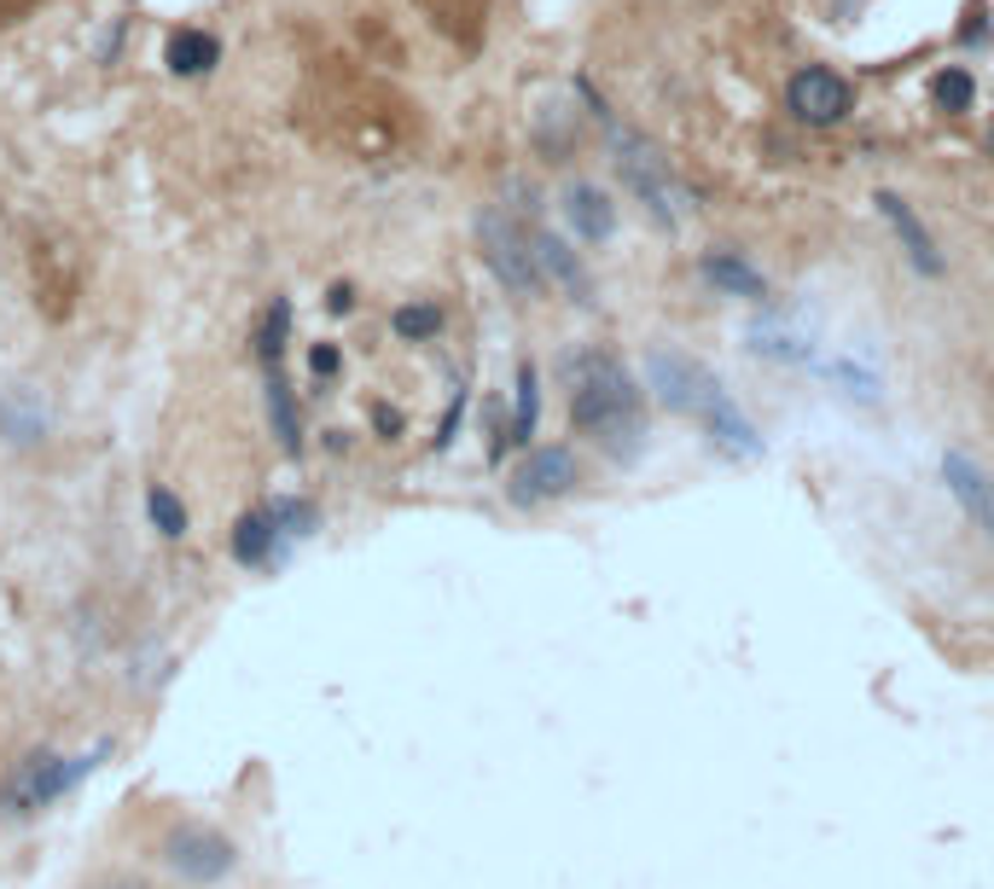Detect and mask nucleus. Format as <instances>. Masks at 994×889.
Masks as SVG:
<instances>
[{
    "label": "nucleus",
    "instance_id": "nucleus-31",
    "mask_svg": "<svg viewBox=\"0 0 994 889\" xmlns=\"http://www.w3.org/2000/svg\"><path fill=\"white\" fill-rule=\"evenodd\" d=\"M988 158H994V134H988Z\"/></svg>",
    "mask_w": 994,
    "mask_h": 889
},
{
    "label": "nucleus",
    "instance_id": "nucleus-24",
    "mask_svg": "<svg viewBox=\"0 0 994 889\" xmlns=\"http://www.w3.org/2000/svg\"><path fill=\"white\" fill-rule=\"evenodd\" d=\"M268 518H274L279 536H291V541H302V536H315V529H320V512H315V506H309V500H291V495H286V500H274V506H268Z\"/></svg>",
    "mask_w": 994,
    "mask_h": 889
},
{
    "label": "nucleus",
    "instance_id": "nucleus-15",
    "mask_svg": "<svg viewBox=\"0 0 994 889\" xmlns=\"http://www.w3.org/2000/svg\"><path fill=\"white\" fill-rule=\"evenodd\" d=\"M704 279H709L722 297H738V302H762V297H768V279H762V268H751L738 250H709V257H704Z\"/></svg>",
    "mask_w": 994,
    "mask_h": 889
},
{
    "label": "nucleus",
    "instance_id": "nucleus-27",
    "mask_svg": "<svg viewBox=\"0 0 994 889\" xmlns=\"http://www.w3.org/2000/svg\"><path fill=\"white\" fill-rule=\"evenodd\" d=\"M460 419H466V396H454L448 413H443V430H437V448H454V430H460Z\"/></svg>",
    "mask_w": 994,
    "mask_h": 889
},
{
    "label": "nucleus",
    "instance_id": "nucleus-4",
    "mask_svg": "<svg viewBox=\"0 0 994 889\" xmlns=\"http://www.w3.org/2000/svg\"><path fill=\"white\" fill-rule=\"evenodd\" d=\"M477 244H483V262L495 268V279L513 297H541L547 291V273H541V257H535L529 233L506 216V210H477Z\"/></svg>",
    "mask_w": 994,
    "mask_h": 889
},
{
    "label": "nucleus",
    "instance_id": "nucleus-14",
    "mask_svg": "<svg viewBox=\"0 0 994 889\" xmlns=\"http://www.w3.org/2000/svg\"><path fill=\"white\" fill-rule=\"evenodd\" d=\"M942 477H948V489H954V500L972 512L977 523H994V482L983 477V466L972 460V453H942Z\"/></svg>",
    "mask_w": 994,
    "mask_h": 889
},
{
    "label": "nucleus",
    "instance_id": "nucleus-5",
    "mask_svg": "<svg viewBox=\"0 0 994 889\" xmlns=\"http://www.w3.org/2000/svg\"><path fill=\"white\" fill-rule=\"evenodd\" d=\"M163 867L181 878V883H221L227 872L239 867V843L233 837H221L216 826H175L163 843Z\"/></svg>",
    "mask_w": 994,
    "mask_h": 889
},
{
    "label": "nucleus",
    "instance_id": "nucleus-2",
    "mask_svg": "<svg viewBox=\"0 0 994 889\" xmlns=\"http://www.w3.org/2000/svg\"><path fill=\"white\" fill-rule=\"evenodd\" d=\"M111 745H99L88 756H53V750H23L7 779H0V820H36L41 808H53L76 779H88L99 768V756Z\"/></svg>",
    "mask_w": 994,
    "mask_h": 889
},
{
    "label": "nucleus",
    "instance_id": "nucleus-12",
    "mask_svg": "<svg viewBox=\"0 0 994 889\" xmlns=\"http://www.w3.org/2000/svg\"><path fill=\"white\" fill-rule=\"evenodd\" d=\"M529 244H535V257H541V273L553 279V286H565L570 302H594V273H588V262H582L565 239H558V233H541V227H535Z\"/></svg>",
    "mask_w": 994,
    "mask_h": 889
},
{
    "label": "nucleus",
    "instance_id": "nucleus-9",
    "mask_svg": "<svg viewBox=\"0 0 994 889\" xmlns=\"http://www.w3.org/2000/svg\"><path fill=\"white\" fill-rule=\"evenodd\" d=\"M53 430V408L36 384H0V437L12 448H36Z\"/></svg>",
    "mask_w": 994,
    "mask_h": 889
},
{
    "label": "nucleus",
    "instance_id": "nucleus-26",
    "mask_svg": "<svg viewBox=\"0 0 994 889\" xmlns=\"http://www.w3.org/2000/svg\"><path fill=\"white\" fill-rule=\"evenodd\" d=\"M983 36H988V7H983V0H972V7H965V23H960V41L977 47Z\"/></svg>",
    "mask_w": 994,
    "mask_h": 889
},
{
    "label": "nucleus",
    "instance_id": "nucleus-13",
    "mask_svg": "<svg viewBox=\"0 0 994 889\" xmlns=\"http://www.w3.org/2000/svg\"><path fill=\"white\" fill-rule=\"evenodd\" d=\"M878 216H884L889 227H896V239H902V250H907V262L920 268L925 279H936V273H942L936 239L925 233V221L913 216V204H907V198H902V192H878Z\"/></svg>",
    "mask_w": 994,
    "mask_h": 889
},
{
    "label": "nucleus",
    "instance_id": "nucleus-32",
    "mask_svg": "<svg viewBox=\"0 0 994 889\" xmlns=\"http://www.w3.org/2000/svg\"><path fill=\"white\" fill-rule=\"evenodd\" d=\"M117 889H140V883H117Z\"/></svg>",
    "mask_w": 994,
    "mask_h": 889
},
{
    "label": "nucleus",
    "instance_id": "nucleus-6",
    "mask_svg": "<svg viewBox=\"0 0 994 889\" xmlns=\"http://www.w3.org/2000/svg\"><path fill=\"white\" fill-rule=\"evenodd\" d=\"M785 111L797 122H808V129H837V122L855 111V88L826 64H803L792 82H785Z\"/></svg>",
    "mask_w": 994,
    "mask_h": 889
},
{
    "label": "nucleus",
    "instance_id": "nucleus-33",
    "mask_svg": "<svg viewBox=\"0 0 994 889\" xmlns=\"http://www.w3.org/2000/svg\"><path fill=\"white\" fill-rule=\"evenodd\" d=\"M988 536H994V523H988Z\"/></svg>",
    "mask_w": 994,
    "mask_h": 889
},
{
    "label": "nucleus",
    "instance_id": "nucleus-28",
    "mask_svg": "<svg viewBox=\"0 0 994 889\" xmlns=\"http://www.w3.org/2000/svg\"><path fill=\"white\" fill-rule=\"evenodd\" d=\"M326 309H331V314H349V309H355V286H349V279H338V286L326 291Z\"/></svg>",
    "mask_w": 994,
    "mask_h": 889
},
{
    "label": "nucleus",
    "instance_id": "nucleus-7",
    "mask_svg": "<svg viewBox=\"0 0 994 889\" xmlns=\"http://www.w3.org/2000/svg\"><path fill=\"white\" fill-rule=\"evenodd\" d=\"M646 384L657 390V401L669 413H704V401H709V390L722 384V378H709L693 354H680V349H652L646 354Z\"/></svg>",
    "mask_w": 994,
    "mask_h": 889
},
{
    "label": "nucleus",
    "instance_id": "nucleus-10",
    "mask_svg": "<svg viewBox=\"0 0 994 889\" xmlns=\"http://www.w3.org/2000/svg\"><path fill=\"white\" fill-rule=\"evenodd\" d=\"M704 424H709V437H716V448H727L733 460H762V437H756V424L738 413V401L727 396V384H716L709 390V401H704V413H698Z\"/></svg>",
    "mask_w": 994,
    "mask_h": 889
},
{
    "label": "nucleus",
    "instance_id": "nucleus-21",
    "mask_svg": "<svg viewBox=\"0 0 994 889\" xmlns=\"http://www.w3.org/2000/svg\"><path fill=\"white\" fill-rule=\"evenodd\" d=\"M931 99H936V111H948V117H965V111H972V99H977V82H972V70H965V64H948V70H936V76H931Z\"/></svg>",
    "mask_w": 994,
    "mask_h": 889
},
{
    "label": "nucleus",
    "instance_id": "nucleus-1",
    "mask_svg": "<svg viewBox=\"0 0 994 889\" xmlns=\"http://www.w3.org/2000/svg\"><path fill=\"white\" fill-rule=\"evenodd\" d=\"M570 372V424L594 437L605 453H634L646 437V396L634 372L605 349H588L565 367Z\"/></svg>",
    "mask_w": 994,
    "mask_h": 889
},
{
    "label": "nucleus",
    "instance_id": "nucleus-20",
    "mask_svg": "<svg viewBox=\"0 0 994 889\" xmlns=\"http://www.w3.org/2000/svg\"><path fill=\"white\" fill-rule=\"evenodd\" d=\"M146 518H151V529H158L163 541H181L187 529H192V512H187V500L169 489V482H151L146 489Z\"/></svg>",
    "mask_w": 994,
    "mask_h": 889
},
{
    "label": "nucleus",
    "instance_id": "nucleus-19",
    "mask_svg": "<svg viewBox=\"0 0 994 889\" xmlns=\"http://www.w3.org/2000/svg\"><path fill=\"white\" fill-rule=\"evenodd\" d=\"M274 541H279V529H274V518H268V506L245 512V518L233 523V536H227V547H233L239 565H268V558H274Z\"/></svg>",
    "mask_w": 994,
    "mask_h": 889
},
{
    "label": "nucleus",
    "instance_id": "nucleus-8",
    "mask_svg": "<svg viewBox=\"0 0 994 889\" xmlns=\"http://www.w3.org/2000/svg\"><path fill=\"white\" fill-rule=\"evenodd\" d=\"M576 482H582V471H576L570 448H535V453H524V466L506 477V500L513 506H547L558 495H570Z\"/></svg>",
    "mask_w": 994,
    "mask_h": 889
},
{
    "label": "nucleus",
    "instance_id": "nucleus-18",
    "mask_svg": "<svg viewBox=\"0 0 994 889\" xmlns=\"http://www.w3.org/2000/svg\"><path fill=\"white\" fill-rule=\"evenodd\" d=\"M535 424H541V372H535V361H524L518 367V401H513V419H506V442L529 448Z\"/></svg>",
    "mask_w": 994,
    "mask_h": 889
},
{
    "label": "nucleus",
    "instance_id": "nucleus-22",
    "mask_svg": "<svg viewBox=\"0 0 994 889\" xmlns=\"http://www.w3.org/2000/svg\"><path fill=\"white\" fill-rule=\"evenodd\" d=\"M286 338H291V297H274V302H268V314H262V332H257L262 367H279V361H286Z\"/></svg>",
    "mask_w": 994,
    "mask_h": 889
},
{
    "label": "nucleus",
    "instance_id": "nucleus-25",
    "mask_svg": "<svg viewBox=\"0 0 994 889\" xmlns=\"http://www.w3.org/2000/svg\"><path fill=\"white\" fill-rule=\"evenodd\" d=\"M309 372H315V384H331V378L344 372V349L338 343H315L309 349Z\"/></svg>",
    "mask_w": 994,
    "mask_h": 889
},
{
    "label": "nucleus",
    "instance_id": "nucleus-17",
    "mask_svg": "<svg viewBox=\"0 0 994 889\" xmlns=\"http://www.w3.org/2000/svg\"><path fill=\"white\" fill-rule=\"evenodd\" d=\"M163 64H169V76H210L216 64H221V36H210V30H175L169 36V47H163Z\"/></svg>",
    "mask_w": 994,
    "mask_h": 889
},
{
    "label": "nucleus",
    "instance_id": "nucleus-30",
    "mask_svg": "<svg viewBox=\"0 0 994 889\" xmlns=\"http://www.w3.org/2000/svg\"><path fill=\"white\" fill-rule=\"evenodd\" d=\"M30 7H36V0H0V30H7V23H18Z\"/></svg>",
    "mask_w": 994,
    "mask_h": 889
},
{
    "label": "nucleus",
    "instance_id": "nucleus-3",
    "mask_svg": "<svg viewBox=\"0 0 994 889\" xmlns=\"http://www.w3.org/2000/svg\"><path fill=\"white\" fill-rule=\"evenodd\" d=\"M610 163H617L623 187L652 210V221L680 227V216L693 210V198L675 187V169H669V158H663V146H657V140L634 134V129H610Z\"/></svg>",
    "mask_w": 994,
    "mask_h": 889
},
{
    "label": "nucleus",
    "instance_id": "nucleus-23",
    "mask_svg": "<svg viewBox=\"0 0 994 889\" xmlns=\"http://www.w3.org/2000/svg\"><path fill=\"white\" fill-rule=\"evenodd\" d=\"M390 332L401 343H430L443 332V309H437V302H401V309L390 314Z\"/></svg>",
    "mask_w": 994,
    "mask_h": 889
},
{
    "label": "nucleus",
    "instance_id": "nucleus-11",
    "mask_svg": "<svg viewBox=\"0 0 994 889\" xmlns=\"http://www.w3.org/2000/svg\"><path fill=\"white\" fill-rule=\"evenodd\" d=\"M565 221H570V233L582 244H605L610 233H617V204H610L594 181H570L565 187Z\"/></svg>",
    "mask_w": 994,
    "mask_h": 889
},
{
    "label": "nucleus",
    "instance_id": "nucleus-16",
    "mask_svg": "<svg viewBox=\"0 0 994 889\" xmlns=\"http://www.w3.org/2000/svg\"><path fill=\"white\" fill-rule=\"evenodd\" d=\"M262 401H268V430H274L279 453L302 460V413H297V396H291V384H286V372H279V367H268V390H262Z\"/></svg>",
    "mask_w": 994,
    "mask_h": 889
},
{
    "label": "nucleus",
    "instance_id": "nucleus-29",
    "mask_svg": "<svg viewBox=\"0 0 994 889\" xmlns=\"http://www.w3.org/2000/svg\"><path fill=\"white\" fill-rule=\"evenodd\" d=\"M372 424H378V437H385V442L401 437V413L396 408H372Z\"/></svg>",
    "mask_w": 994,
    "mask_h": 889
}]
</instances>
